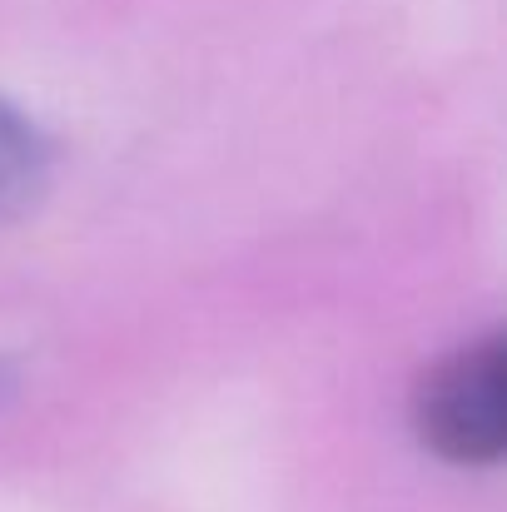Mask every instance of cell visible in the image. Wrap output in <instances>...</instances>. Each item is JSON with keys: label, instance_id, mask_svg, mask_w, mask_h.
Instances as JSON below:
<instances>
[{"label": "cell", "instance_id": "cell-2", "mask_svg": "<svg viewBox=\"0 0 507 512\" xmlns=\"http://www.w3.org/2000/svg\"><path fill=\"white\" fill-rule=\"evenodd\" d=\"M50 174V140L45 130L0 100V219L20 214Z\"/></svg>", "mask_w": 507, "mask_h": 512}, {"label": "cell", "instance_id": "cell-1", "mask_svg": "<svg viewBox=\"0 0 507 512\" xmlns=\"http://www.w3.org/2000/svg\"><path fill=\"white\" fill-rule=\"evenodd\" d=\"M418 438L443 463L488 468L507 448V343L488 334L443 358L413 398Z\"/></svg>", "mask_w": 507, "mask_h": 512}]
</instances>
